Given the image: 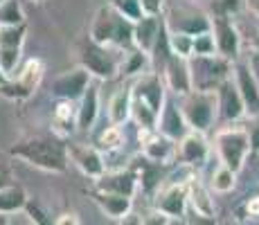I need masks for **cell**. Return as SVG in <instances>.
<instances>
[{"label": "cell", "mask_w": 259, "mask_h": 225, "mask_svg": "<svg viewBox=\"0 0 259 225\" xmlns=\"http://www.w3.org/2000/svg\"><path fill=\"white\" fill-rule=\"evenodd\" d=\"M133 27H136L133 18L124 16L113 5H104L95 14V21L91 25V36L97 43L126 50L133 45Z\"/></svg>", "instance_id": "cell-2"}, {"label": "cell", "mask_w": 259, "mask_h": 225, "mask_svg": "<svg viewBox=\"0 0 259 225\" xmlns=\"http://www.w3.org/2000/svg\"><path fill=\"white\" fill-rule=\"evenodd\" d=\"M25 209H27V212L32 214V221H36V223H48V218H43V216H46V214H43L41 209L36 207V205H32V203L27 201V205H25Z\"/></svg>", "instance_id": "cell-39"}, {"label": "cell", "mask_w": 259, "mask_h": 225, "mask_svg": "<svg viewBox=\"0 0 259 225\" xmlns=\"http://www.w3.org/2000/svg\"><path fill=\"white\" fill-rule=\"evenodd\" d=\"M91 77L93 74L88 72L83 66L70 70V72H63L61 77L54 79L52 83V95L57 99H81V95L86 93V88L91 86Z\"/></svg>", "instance_id": "cell-13"}, {"label": "cell", "mask_w": 259, "mask_h": 225, "mask_svg": "<svg viewBox=\"0 0 259 225\" xmlns=\"http://www.w3.org/2000/svg\"><path fill=\"white\" fill-rule=\"evenodd\" d=\"M185 185H187V203H189V207L194 209V214L207 218V221H214V216H217V205H214V198H212V194L207 192V187L198 180L196 173H192V176L185 180Z\"/></svg>", "instance_id": "cell-16"}, {"label": "cell", "mask_w": 259, "mask_h": 225, "mask_svg": "<svg viewBox=\"0 0 259 225\" xmlns=\"http://www.w3.org/2000/svg\"><path fill=\"white\" fill-rule=\"evenodd\" d=\"M214 149H217L219 162L239 173L243 169V164H246L248 156L252 153L250 133H248V128H241V126H228L217 133Z\"/></svg>", "instance_id": "cell-5"}, {"label": "cell", "mask_w": 259, "mask_h": 225, "mask_svg": "<svg viewBox=\"0 0 259 225\" xmlns=\"http://www.w3.org/2000/svg\"><path fill=\"white\" fill-rule=\"evenodd\" d=\"M9 185H14V183H12V173H9V169L5 167L3 162H0V189H3V187H9Z\"/></svg>", "instance_id": "cell-41"}, {"label": "cell", "mask_w": 259, "mask_h": 225, "mask_svg": "<svg viewBox=\"0 0 259 225\" xmlns=\"http://www.w3.org/2000/svg\"><path fill=\"white\" fill-rule=\"evenodd\" d=\"M210 158V144L201 131H189L183 140H178V160L183 167L201 169Z\"/></svg>", "instance_id": "cell-10"}, {"label": "cell", "mask_w": 259, "mask_h": 225, "mask_svg": "<svg viewBox=\"0 0 259 225\" xmlns=\"http://www.w3.org/2000/svg\"><path fill=\"white\" fill-rule=\"evenodd\" d=\"M194 54H219L217 50V38H214L212 29L194 36ZM192 54V57H194Z\"/></svg>", "instance_id": "cell-33"}, {"label": "cell", "mask_w": 259, "mask_h": 225, "mask_svg": "<svg viewBox=\"0 0 259 225\" xmlns=\"http://www.w3.org/2000/svg\"><path fill=\"white\" fill-rule=\"evenodd\" d=\"M246 212H248V216H259V196H252L246 203Z\"/></svg>", "instance_id": "cell-42"}, {"label": "cell", "mask_w": 259, "mask_h": 225, "mask_svg": "<svg viewBox=\"0 0 259 225\" xmlns=\"http://www.w3.org/2000/svg\"><path fill=\"white\" fill-rule=\"evenodd\" d=\"M23 54V45H9V43H0V68L7 77H14L18 68Z\"/></svg>", "instance_id": "cell-28"}, {"label": "cell", "mask_w": 259, "mask_h": 225, "mask_svg": "<svg viewBox=\"0 0 259 225\" xmlns=\"http://www.w3.org/2000/svg\"><path fill=\"white\" fill-rule=\"evenodd\" d=\"M162 23H165L162 16H149V14H144L142 18H138L136 27H133V45L144 50V52L151 57L153 43H156L158 34H160Z\"/></svg>", "instance_id": "cell-20"}, {"label": "cell", "mask_w": 259, "mask_h": 225, "mask_svg": "<svg viewBox=\"0 0 259 225\" xmlns=\"http://www.w3.org/2000/svg\"><path fill=\"white\" fill-rule=\"evenodd\" d=\"M149 66H151V57H149L144 50L136 48L133 52L124 54L122 72H124V74H138V72H142V70L149 68Z\"/></svg>", "instance_id": "cell-31"}, {"label": "cell", "mask_w": 259, "mask_h": 225, "mask_svg": "<svg viewBox=\"0 0 259 225\" xmlns=\"http://www.w3.org/2000/svg\"><path fill=\"white\" fill-rule=\"evenodd\" d=\"M158 131L169 135V138H174L176 142L183 140L189 131H192L189 124H187V119H185L183 108L169 97H167L165 106H162V111H160V117H158Z\"/></svg>", "instance_id": "cell-17"}, {"label": "cell", "mask_w": 259, "mask_h": 225, "mask_svg": "<svg viewBox=\"0 0 259 225\" xmlns=\"http://www.w3.org/2000/svg\"><path fill=\"white\" fill-rule=\"evenodd\" d=\"M142 156L153 164H169L178 156V144L174 138L160 131H140Z\"/></svg>", "instance_id": "cell-8"}, {"label": "cell", "mask_w": 259, "mask_h": 225, "mask_svg": "<svg viewBox=\"0 0 259 225\" xmlns=\"http://www.w3.org/2000/svg\"><path fill=\"white\" fill-rule=\"evenodd\" d=\"M131 106H133V88H119L108 102V122L111 124H126L131 119Z\"/></svg>", "instance_id": "cell-23"}, {"label": "cell", "mask_w": 259, "mask_h": 225, "mask_svg": "<svg viewBox=\"0 0 259 225\" xmlns=\"http://www.w3.org/2000/svg\"><path fill=\"white\" fill-rule=\"evenodd\" d=\"M43 72H46V66H43L41 59H27L23 63V68L16 72V77H9L0 86V95H5L9 99H18V102L32 97L34 90L41 86Z\"/></svg>", "instance_id": "cell-7"}, {"label": "cell", "mask_w": 259, "mask_h": 225, "mask_svg": "<svg viewBox=\"0 0 259 225\" xmlns=\"http://www.w3.org/2000/svg\"><path fill=\"white\" fill-rule=\"evenodd\" d=\"M7 79H9V77H7V74H5V72H3V68H0V86H3V83L7 81Z\"/></svg>", "instance_id": "cell-46"}, {"label": "cell", "mask_w": 259, "mask_h": 225, "mask_svg": "<svg viewBox=\"0 0 259 225\" xmlns=\"http://www.w3.org/2000/svg\"><path fill=\"white\" fill-rule=\"evenodd\" d=\"M246 5H248V9L259 18V0H246Z\"/></svg>", "instance_id": "cell-44"}, {"label": "cell", "mask_w": 259, "mask_h": 225, "mask_svg": "<svg viewBox=\"0 0 259 225\" xmlns=\"http://www.w3.org/2000/svg\"><path fill=\"white\" fill-rule=\"evenodd\" d=\"M108 5H113L117 12H122L124 16L133 18V21H138V18L144 16V12L140 7V0H111Z\"/></svg>", "instance_id": "cell-35"}, {"label": "cell", "mask_w": 259, "mask_h": 225, "mask_svg": "<svg viewBox=\"0 0 259 225\" xmlns=\"http://www.w3.org/2000/svg\"><path fill=\"white\" fill-rule=\"evenodd\" d=\"M124 144V131L117 124H111L102 131V135L97 138V149L99 151H117Z\"/></svg>", "instance_id": "cell-30"}, {"label": "cell", "mask_w": 259, "mask_h": 225, "mask_svg": "<svg viewBox=\"0 0 259 225\" xmlns=\"http://www.w3.org/2000/svg\"><path fill=\"white\" fill-rule=\"evenodd\" d=\"M189 68H192L194 90L217 93V88L228 77H232L235 61L223 57V54H194V57H189Z\"/></svg>", "instance_id": "cell-4"}, {"label": "cell", "mask_w": 259, "mask_h": 225, "mask_svg": "<svg viewBox=\"0 0 259 225\" xmlns=\"http://www.w3.org/2000/svg\"><path fill=\"white\" fill-rule=\"evenodd\" d=\"M250 48H252V50H255V52H259V32H257V34H255V36H252V38H250Z\"/></svg>", "instance_id": "cell-45"}, {"label": "cell", "mask_w": 259, "mask_h": 225, "mask_svg": "<svg viewBox=\"0 0 259 225\" xmlns=\"http://www.w3.org/2000/svg\"><path fill=\"white\" fill-rule=\"evenodd\" d=\"M169 45H171V52L178 54V57L189 59L194 54V36L192 34L169 29Z\"/></svg>", "instance_id": "cell-32"}, {"label": "cell", "mask_w": 259, "mask_h": 225, "mask_svg": "<svg viewBox=\"0 0 259 225\" xmlns=\"http://www.w3.org/2000/svg\"><path fill=\"white\" fill-rule=\"evenodd\" d=\"M115 45H104L97 43L95 38L88 34L83 36V41L79 43V61L81 66L97 79H113L117 72H122V63H124V54H119Z\"/></svg>", "instance_id": "cell-3"}, {"label": "cell", "mask_w": 259, "mask_h": 225, "mask_svg": "<svg viewBox=\"0 0 259 225\" xmlns=\"http://www.w3.org/2000/svg\"><path fill=\"white\" fill-rule=\"evenodd\" d=\"M187 185L185 183H171L169 187H165L160 192L156 201V207L160 209L162 214H167L169 218H183L185 216V209H187Z\"/></svg>", "instance_id": "cell-18"}, {"label": "cell", "mask_w": 259, "mask_h": 225, "mask_svg": "<svg viewBox=\"0 0 259 225\" xmlns=\"http://www.w3.org/2000/svg\"><path fill=\"white\" fill-rule=\"evenodd\" d=\"M250 128H248V133H250V144H252V153H259V115L257 117H250Z\"/></svg>", "instance_id": "cell-38"}, {"label": "cell", "mask_w": 259, "mask_h": 225, "mask_svg": "<svg viewBox=\"0 0 259 225\" xmlns=\"http://www.w3.org/2000/svg\"><path fill=\"white\" fill-rule=\"evenodd\" d=\"M212 34H214V38H217L219 54L237 61L239 52H241V34H239L237 25L232 23V18L221 16V14H214L212 16Z\"/></svg>", "instance_id": "cell-9"}, {"label": "cell", "mask_w": 259, "mask_h": 225, "mask_svg": "<svg viewBox=\"0 0 259 225\" xmlns=\"http://www.w3.org/2000/svg\"><path fill=\"white\" fill-rule=\"evenodd\" d=\"M232 77H235V83L241 93V99L246 104V117H257L259 115V83L252 74L250 66L241 61H235V68H232Z\"/></svg>", "instance_id": "cell-12"}, {"label": "cell", "mask_w": 259, "mask_h": 225, "mask_svg": "<svg viewBox=\"0 0 259 225\" xmlns=\"http://www.w3.org/2000/svg\"><path fill=\"white\" fill-rule=\"evenodd\" d=\"M70 156L86 176H91V178H102L104 176V158L99 156V149H88V147L72 149Z\"/></svg>", "instance_id": "cell-25"}, {"label": "cell", "mask_w": 259, "mask_h": 225, "mask_svg": "<svg viewBox=\"0 0 259 225\" xmlns=\"http://www.w3.org/2000/svg\"><path fill=\"white\" fill-rule=\"evenodd\" d=\"M162 79H165L167 88L171 90L174 95H187L192 93V68H189V59L178 57V54H171V59L167 61L165 70H162Z\"/></svg>", "instance_id": "cell-15"}, {"label": "cell", "mask_w": 259, "mask_h": 225, "mask_svg": "<svg viewBox=\"0 0 259 225\" xmlns=\"http://www.w3.org/2000/svg\"><path fill=\"white\" fill-rule=\"evenodd\" d=\"M140 7L149 16H160L165 9V0H140Z\"/></svg>", "instance_id": "cell-37"}, {"label": "cell", "mask_w": 259, "mask_h": 225, "mask_svg": "<svg viewBox=\"0 0 259 225\" xmlns=\"http://www.w3.org/2000/svg\"><path fill=\"white\" fill-rule=\"evenodd\" d=\"M27 205V194L18 185H9V187L0 189V214H12L18 212Z\"/></svg>", "instance_id": "cell-26"}, {"label": "cell", "mask_w": 259, "mask_h": 225, "mask_svg": "<svg viewBox=\"0 0 259 225\" xmlns=\"http://www.w3.org/2000/svg\"><path fill=\"white\" fill-rule=\"evenodd\" d=\"M57 225H66V223H79V218H77V214H63L61 218H57V221H54Z\"/></svg>", "instance_id": "cell-43"}, {"label": "cell", "mask_w": 259, "mask_h": 225, "mask_svg": "<svg viewBox=\"0 0 259 225\" xmlns=\"http://www.w3.org/2000/svg\"><path fill=\"white\" fill-rule=\"evenodd\" d=\"M25 32H27L25 23H23V25H9V27H0V43L23 45V41H25Z\"/></svg>", "instance_id": "cell-34"}, {"label": "cell", "mask_w": 259, "mask_h": 225, "mask_svg": "<svg viewBox=\"0 0 259 225\" xmlns=\"http://www.w3.org/2000/svg\"><path fill=\"white\" fill-rule=\"evenodd\" d=\"M0 3H3V0H0Z\"/></svg>", "instance_id": "cell-48"}, {"label": "cell", "mask_w": 259, "mask_h": 225, "mask_svg": "<svg viewBox=\"0 0 259 225\" xmlns=\"http://www.w3.org/2000/svg\"><path fill=\"white\" fill-rule=\"evenodd\" d=\"M93 201L99 205V209L106 216L115 218V221H124L131 214L133 207V196H124V194H115V192H102V189L93 192Z\"/></svg>", "instance_id": "cell-19"}, {"label": "cell", "mask_w": 259, "mask_h": 225, "mask_svg": "<svg viewBox=\"0 0 259 225\" xmlns=\"http://www.w3.org/2000/svg\"><path fill=\"white\" fill-rule=\"evenodd\" d=\"M99 113V88L97 86H88L86 93L79 99V108H77V128L79 131H91L95 119Z\"/></svg>", "instance_id": "cell-21"}, {"label": "cell", "mask_w": 259, "mask_h": 225, "mask_svg": "<svg viewBox=\"0 0 259 225\" xmlns=\"http://www.w3.org/2000/svg\"><path fill=\"white\" fill-rule=\"evenodd\" d=\"M52 126L57 135H72L77 126V108H74L72 99H59L54 106V117Z\"/></svg>", "instance_id": "cell-24"}, {"label": "cell", "mask_w": 259, "mask_h": 225, "mask_svg": "<svg viewBox=\"0 0 259 225\" xmlns=\"http://www.w3.org/2000/svg\"><path fill=\"white\" fill-rule=\"evenodd\" d=\"M217 104H219V117L226 122H237L246 115V104L241 99L235 77H228L221 86L217 88Z\"/></svg>", "instance_id": "cell-14"}, {"label": "cell", "mask_w": 259, "mask_h": 225, "mask_svg": "<svg viewBox=\"0 0 259 225\" xmlns=\"http://www.w3.org/2000/svg\"><path fill=\"white\" fill-rule=\"evenodd\" d=\"M235 185H237V171H232L230 167L219 162V167L214 169L210 176V187L217 194H228L235 189Z\"/></svg>", "instance_id": "cell-27"}, {"label": "cell", "mask_w": 259, "mask_h": 225, "mask_svg": "<svg viewBox=\"0 0 259 225\" xmlns=\"http://www.w3.org/2000/svg\"><path fill=\"white\" fill-rule=\"evenodd\" d=\"M32 3H46V0H32Z\"/></svg>", "instance_id": "cell-47"}, {"label": "cell", "mask_w": 259, "mask_h": 225, "mask_svg": "<svg viewBox=\"0 0 259 225\" xmlns=\"http://www.w3.org/2000/svg\"><path fill=\"white\" fill-rule=\"evenodd\" d=\"M243 0H212V9L214 14H221V16H235L241 9Z\"/></svg>", "instance_id": "cell-36"}, {"label": "cell", "mask_w": 259, "mask_h": 225, "mask_svg": "<svg viewBox=\"0 0 259 225\" xmlns=\"http://www.w3.org/2000/svg\"><path fill=\"white\" fill-rule=\"evenodd\" d=\"M97 189H102V192L124 194V196H136V192H138V176L133 171L108 173V176L97 178Z\"/></svg>", "instance_id": "cell-22"}, {"label": "cell", "mask_w": 259, "mask_h": 225, "mask_svg": "<svg viewBox=\"0 0 259 225\" xmlns=\"http://www.w3.org/2000/svg\"><path fill=\"white\" fill-rule=\"evenodd\" d=\"M181 108L185 113V119L192 131H210L219 115L217 93H205V90H192V93L183 95Z\"/></svg>", "instance_id": "cell-6"}, {"label": "cell", "mask_w": 259, "mask_h": 225, "mask_svg": "<svg viewBox=\"0 0 259 225\" xmlns=\"http://www.w3.org/2000/svg\"><path fill=\"white\" fill-rule=\"evenodd\" d=\"M12 156L25 160L27 164L43 171L61 173L68 169V149L57 138H27L12 147Z\"/></svg>", "instance_id": "cell-1"}, {"label": "cell", "mask_w": 259, "mask_h": 225, "mask_svg": "<svg viewBox=\"0 0 259 225\" xmlns=\"http://www.w3.org/2000/svg\"><path fill=\"white\" fill-rule=\"evenodd\" d=\"M25 14L21 7V0H3L0 3V27H9V25H23Z\"/></svg>", "instance_id": "cell-29"}, {"label": "cell", "mask_w": 259, "mask_h": 225, "mask_svg": "<svg viewBox=\"0 0 259 225\" xmlns=\"http://www.w3.org/2000/svg\"><path fill=\"white\" fill-rule=\"evenodd\" d=\"M248 66H250L252 74H255V79H257V83H259V52H255V50H252L250 57H248Z\"/></svg>", "instance_id": "cell-40"}, {"label": "cell", "mask_w": 259, "mask_h": 225, "mask_svg": "<svg viewBox=\"0 0 259 225\" xmlns=\"http://www.w3.org/2000/svg\"><path fill=\"white\" fill-rule=\"evenodd\" d=\"M165 21L169 29L192 34V36H198V34L212 29V18L196 7H181L178 12L169 14V18H165Z\"/></svg>", "instance_id": "cell-11"}]
</instances>
